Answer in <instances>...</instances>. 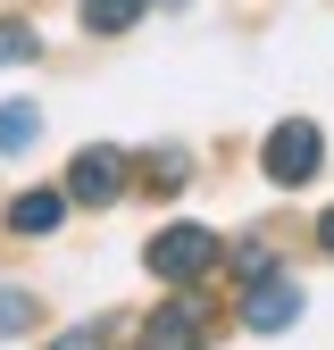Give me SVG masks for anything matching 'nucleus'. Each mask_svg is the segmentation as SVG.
Segmentation results:
<instances>
[{
    "label": "nucleus",
    "instance_id": "9",
    "mask_svg": "<svg viewBox=\"0 0 334 350\" xmlns=\"http://www.w3.org/2000/svg\"><path fill=\"white\" fill-rule=\"evenodd\" d=\"M34 325V292L25 284H0V334H25Z\"/></svg>",
    "mask_w": 334,
    "mask_h": 350
},
{
    "label": "nucleus",
    "instance_id": "1",
    "mask_svg": "<svg viewBox=\"0 0 334 350\" xmlns=\"http://www.w3.org/2000/svg\"><path fill=\"white\" fill-rule=\"evenodd\" d=\"M142 267L159 284H201L209 267H218V234H209V226H159L151 250H142Z\"/></svg>",
    "mask_w": 334,
    "mask_h": 350
},
{
    "label": "nucleus",
    "instance_id": "4",
    "mask_svg": "<svg viewBox=\"0 0 334 350\" xmlns=\"http://www.w3.org/2000/svg\"><path fill=\"white\" fill-rule=\"evenodd\" d=\"M117 192H125V150H109V142L75 150V167H67V200H92V208H109Z\"/></svg>",
    "mask_w": 334,
    "mask_h": 350
},
{
    "label": "nucleus",
    "instance_id": "5",
    "mask_svg": "<svg viewBox=\"0 0 334 350\" xmlns=\"http://www.w3.org/2000/svg\"><path fill=\"white\" fill-rule=\"evenodd\" d=\"M292 317H301V284H292V275H259L242 292V325L250 334H284Z\"/></svg>",
    "mask_w": 334,
    "mask_h": 350
},
{
    "label": "nucleus",
    "instance_id": "8",
    "mask_svg": "<svg viewBox=\"0 0 334 350\" xmlns=\"http://www.w3.org/2000/svg\"><path fill=\"white\" fill-rule=\"evenodd\" d=\"M134 17H142V0H84V25L92 33H125Z\"/></svg>",
    "mask_w": 334,
    "mask_h": 350
},
{
    "label": "nucleus",
    "instance_id": "7",
    "mask_svg": "<svg viewBox=\"0 0 334 350\" xmlns=\"http://www.w3.org/2000/svg\"><path fill=\"white\" fill-rule=\"evenodd\" d=\"M34 134H42V109L34 100H9V109H0V150H25Z\"/></svg>",
    "mask_w": 334,
    "mask_h": 350
},
{
    "label": "nucleus",
    "instance_id": "13",
    "mask_svg": "<svg viewBox=\"0 0 334 350\" xmlns=\"http://www.w3.org/2000/svg\"><path fill=\"white\" fill-rule=\"evenodd\" d=\"M318 242H326V250H334V208H326V217H318Z\"/></svg>",
    "mask_w": 334,
    "mask_h": 350
},
{
    "label": "nucleus",
    "instance_id": "2",
    "mask_svg": "<svg viewBox=\"0 0 334 350\" xmlns=\"http://www.w3.org/2000/svg\"><path fill=\"white\" fill-rule=\"evenodd\" d=\"M259 167H268V184H309V175L326 167V134L309 117H284L268 134V150H259Z\"/></svg>",
    "mask_w": 334,
    "mask_h": 350
},
{
    "label": "nucleus",
    "instance_id": "6",
    "mask_svg": "<svg viewBox=\"0 0 334 350\" xmlns=\"http://www.w3.org/2000/svg\"><path fill=\"white\" fill-rule=\"evenodd\" d=\"M59 217H67V192H17L9 200V234L42 242V234H59Z\"/></svg>",
    "mask_w": 334,
    "mask_h": 350
},
{
    "label": "nucleus",
    "instance_id": "10",
    "mask_svg": "<svg viewBox=\"0 0 334 350\" xmlns=\"http://www.w3.org/2000/svg\"><path fill=\"white\" fill-rule=\"evenodd\" d=\"M42 42H34V25H0V67H17V59H34Z\"/></svg>",
    "mask_w": 334,
    "mask_h": 350
},
{
    "label": "nucleus",
    "instance_id": "12",
    "mask_svg": "<svg viewBox=\"0 0 334 350\" xmlns=\"http://www.w3.org/2000/svg\"><path fill=\"white\" fill-rule=\"evenodd\" d=\"M51 350H92V334H59V342H51Z\"/></svg>",
    "mask_w": 334,
    "mask_h": 350
},
{
    "label": "nucleus",
    "instance_id": "3",
    "mask_svg": "<svg viewBox=\"0 0 334 350\" xmlns=\"http://www.w3.org/2000/svg\"><path fill=\"white\" fill-rule=\"evenodd\" d=\"M209 342V300L176 284V300H159L151 325H142V350H201Z\"/></svg>",
    "mask_w": 334,
    "mask_h": 350
},
{
    "label": "nucleus",
    "instance_id": "11",
    "mask_svg": "<svg viewBox=\"0 0 334 350\" xmlns=\"http://www.w3.org/2000/svg\"><path fill=\"white\" fill-rule=\"evenodd\" d=\"M234 275H242V284H259V275H276V258L250 242V250H234Z\"/></svg>",
    "mask_w": 334,
    "mask_h": 350
}]
</instances>
